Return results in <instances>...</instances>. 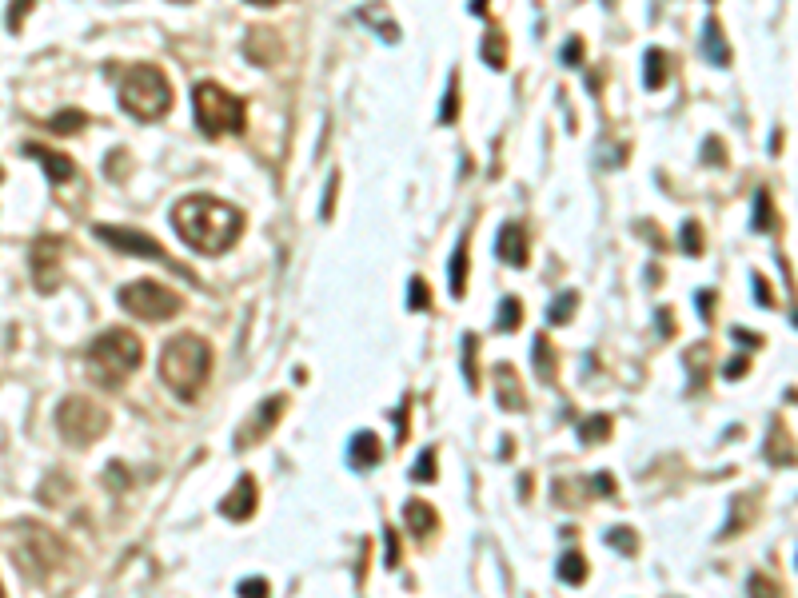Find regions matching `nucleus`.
Wrapping results in <instances>:
<instances>
[{
	"mask_svg": "<svg viewBox=\"0 0 798 598\" xmlns=\"http://www.w3.org/2000/svg\"><path fill=\"white\" fill-rule=\"evenodd\" d=\"M607 543H611L615 551H623V555H635V551H639V539H635L631 527H615V531H607Z\"/></svg>",
	"mask_w": 798,
	"mask_h": 598,
	"instance_id": "33",
	"label": "nucleus"
},
{
	"mask_svg": "<svg viewBox=\"0 0 798 598\" xmlns=\"http://www.w3.org/2000/svg\"><path fill=\"white\" fill-rule=\"evenodd\" d=\"M767 459H771V463H787V467H791V463H795V459H798V451H795V443H791V435H787V427H779V423L771 427V443H767Z\"/></svg>",
	"mask_w": 798,
	"mask_h": 598,
	"instance_id": "22",
	"label": "nucleus"
},
{
	"mask_svg": "<svg viewBox=\"0 0 798 598\" xmlns=\"http://www.w3.org/2000/svg\"><path fill=\"white\" fill-rule=\"evenodd\" d=\"M336 188H340V176L328 180V196H324V220H332V204H336Z\"/></svg>",
	"mask_w": 798,
	"mask_h": 598,
	"instance_id": "41",
	"label": "nucleus"
},
{
	"mask_svg": "<svg viewBox=\"0 0 798 598\" xmlns=\"http://www.w3.org/2000/svg\"><path fill=\"white\" fill-rule=\"evenodd\" d=\"M0 595H4V583H0Z\"/></svg>",
	"mask_w": 798,
	"mask_h": 598,
	"instance_id": "51",
	"label": "nucleus"
},
{
	"mask_svg": "<svg viewBox=\"0 0 798 598\" xmlns=\"http://www.w3.org/2000/svg\"><path fill=\"white\" fill-rule=\"evenodd\" d=\"M60 260H64V240L60 236H40L28 248V272H32V288L40 296H52L60 288Z\"/></svg>",
	"mask_w": 798,
	"mask_h": 598,
	"instance_id": "9",
	"label": "nucleus"
},
{
	"mask_svg": "<svg viewBox=\"0 0 798 598\" xmlns=\"http://www.w3.org/2000/svg\"><path fill=\"white\" fill-rule=\"evenodd\" d=\"M388 567H399V539H396V527H388Z\"/></svg>",
	"mask_w": 798,
	"mask_h": 598,
	"instance_id": "42",
	"label": "nucleus"
},
{
	"mask_svg": "<svg viewBox=\"0 0 798 598\" xmlns=\"http://www.w3.org/2000/svg\"><path fill=\"white\" fill-rule=\"evenodd\" d=\"M248 4H256V8H272V4H284V0H248Z\"/></svg>",
	"mask_w": 798,
	"mask_h": 598,
	"instance_id": "48",
	"label": "nucleus"
},
{
	"mask_svg": "<svg viewBox=\"0 0 798 598\" xmlns=\"http://www.w3.org/2000/svg\"><path fill=\"white\" fill-rule=\"evenodd\" d=\"M380 459H384V443H380V435H372V431H356V435H352V447H348V463H352L356 471H372Z\"/></svg>",
	"mask_w": 798,
	"mask_h": 598,
	"instance_id": "14",
	"label": "nucleus"
},
{
	"mask_svg": "<svg viewBox=\"0 0 798 598\" xmlns=\"http://www.w3.org/2000/svg\"><path fill=\"white\" fill-rule=\"evenodd\" d=\"M463 292H467V244H459L451 256V296L463 299Z\"/></svg>",
	"mask_w": 798,
	"mask_h": 598,
	"instance_id": "26",
	"label": "nucleus"
},
{
	"mask_svg": "<svg viewBox=\"0 0 798 598\" xmlns=\"http://www.w3.org/2000/svg\"><path fill=\"white\" fill-rule=\"evenodd\" d=\"M92 236L96 240H104L108 248H116V252H124V256H140V260H160V264H168V256H164V248L148 236V232H132V228H112V224H96L92 228Z\"/></svg>",
	"mask_w": 798,
	"mask_h": 598,
	"instance_id": "10",
	"label": "nucleus"
},
{
	"mask_svg": "<svg viewBox=\"0 0 798 598\" xmlns=\"http://www.w3.org/2000/svg\"><path fill=\"white\" fill-rule=\"evenodd\" d=\"M20 152H24V156H32V160H40V168H44V176H48L52 184H72V180H76V172H80L72 156L56 152V148H44V144H36V140H24V144H20Z\"/></svg>",
	"mask_w": 798,
	"mask_h": 598,
	"instance_id": "11",
	"label": "nucleus"
},
{
	"mask_svg": "<svg viewBox=\"0 0 798 598\" xmlns=\"http://www.w3.org/2000/svg\"><path fill=\"white\" fill-rule=\"evenodd\" d=\"M703 160H707V164H715V160L723 164V160H727V152H723V140H715V136H711V140H707V152H703Z\"/></svg>",
	"mask_w": 798,
	"mask_h": 598,
	"instance_id": "39",
	"label": "nucleus"
},
{
	"mask_svg": "<svg viewBox=\"0 0 798 598\" xmlns=\"http://www.w3.org/2000/svg\"><path fill=\"white\" fill-rule=\"evenodd\" d=\"M403 523H407V531H411L415 539H427V535L439 527V515L431 511V503H423V499H411V503L403 507Z\"/></svg>",
	"mask_w": 798,
	"mask_h": 598,
	"instance_id": "17",
	"label": "nucleus"
},
{
	"mask_svg": "<svg viewBox=\"0 0 798 598\" xmlns=\"http://www.w3.org/2000/svg\"><path fill=\"white\" fill-rule=\"evenodd\" d=\"M683 252L687 256H703V228L691 220V224H683Z\"/></svg>",
	"mask_w": 798,
	"mask_h": 598,
	"instance_id": "34",
	"label": "nucleus"
},
{
	"mask_svg": "<svg viewBox=\"0 0 798 598\" xmlns=\"http://www.w3.org/2000/svg\"><path fill=\"white\" fill-rule=\"evenodd\" d=\"M172 228L192 252L224 256L244 232V212L216 196H184L172 208Z\"/></svg>",
	"mask_w": 798,
	"mask_h": 598,
	"instance_id": "1",
	"label": "nucleus"
},
{
	"mask_svg": "<svg viewBox=\"0 0 798 598\" xmlns=\"http://www.w3.org/2000/svg\"><path fill=\"white\" fill-rule=\"evenodd\" d=\"M667 72H671L667 52H663V48H651L647 60H643V84H647V88H663V84H667Z\"/></svg>",
	"mask_w": 798,
	"mask_h": 598,
	"instance_id": "23",
	"label": "nucleus"
},
{
	"mask_svg": "<svg viewBox=\"0 0 798 598\" xmlns=\"http://www.w3.org/2000/svg\"><path fill=\"white\" fill-rule=\"evenodd\" d=\"M411 479H415V483H427V479H435V451H423V455L415 459V467H411Z\"/></svg>",
	"mask_w": 798,
	"mask_h": 598,
	"instance_id": "35",
	"label": "nucleus"
},
{
	"mask_svg": "<svg viewBox=\"0 0 798 598\" xmlns=\"http://www.w3.org/2000/svg\"><path fill=\"white\" fill-rule=\"evenodd\" d=\"M735 339H739V343H751V347H759V343H763V339H759V335H755V331H751V335H747V331H743V327H735Z\"/></svg>",
	"mask_w": 798,
	"mask_h": 598,
	"instance_id": "46",
	"label": "nucleus"
},
{
	"mask_svg": "<svg viewBox=\"0 0 798 598\" xmlns=\"http://www.w3.org/2000/svg\"><path fill=\"white\" fill-rule=\"evenodd\" d=\"M439 120H443V124L455 120V76H451V84H447V96H443V112H439Z\"/></svg>",
	"mask_w": 798,
	"mask_h": 598,
	"instance_id": "38",
	"label": "nucleus"
},
{
	"mask_svg": "<svg viewBox=\"0 0 798 598\" xmlns=\"http://www.w3.org/2000/svg\"><path fill=\"white\" fill-rule=\"evenodd\" d=\"M755 232H771L775 228V204H771V192H759L755 196V220H751Z\"/></svg>",
	"mask_w": 798,
	"mask_h": 598,
	"instance_id": "28",
	"label": "nucleus"
},
{
	"mask_svg": "<svg viewBox=\"0 0 798 598\" xmlns=\"http://www.w3.org/2000/svg\"><path fill=\"white\" fill-rule=\"evenodd\" d=\"M495 395H499V403H503L507 411H523V407H527V395H523L519 375H515L511 363H499V367H495Z\"/></svg>",
	"mask_w": 798,
	"mask_h": 598,
	"instance_id": "16",
	"label": "nucleus"
},
{
	"mask_svg": "<svg viewBox=\"0 0 798 598\" xmlns=\"http://www.w3.org/2000/svg\"><path fill=\"white\" fill-rule=\"evenodd\" d=\"M176 4H192V0H176Z\"/></svg>",
	"mask_w": 798,
	"mask_h": 598,
	"instance_id": "49",
	"label": "nucleus"
},
{
	"mask_svg": "<svg viewBox=\"0 0 798 598\" xmlns=\"http://www.w3.org/2000/svg\"><path fill=\"white\" fill-rule=\"evenodd\" d=\"M747 587H751V591H763V595H783V587H779V583H771V579H763V575H755Z\"/></svg>",
	"mask_w": 798,
	"mask_h": 598,
	"instance_id": "40",
	"label": "nucleus"
},
{
	"mask_svg": "<svg viewBox=\"0 0 798 598\" xmlns=\"http://www.w3.org/2000/svg\"><path fill=\"white\" fill-rule=\"evenodd\" d=\"M611 415H595V419H587L583 423V443H603L607 435H611Z\"/></svg>",
	"mask_w": 798,
	"mask_h": 598,
	"instance_id": "32",
	"label": "nucleus"
},
{
	"mask_svg": "<svg viewBox=\"0 0 798 598\" xmlns=\"http://www.w3.org/2000/svg\"><path fill=\"white\" fill-rule=\"evenodd\" d=\"M743 375H747V359L739 355V359H731V363H727V379H743Z\"/></svg>",
	"mask_w": 798,
	"mask_h": 598,
	"instance_id": "44",
	"label": "nucleus"
},
{
	"mask_svg": "<svg viewBox=\"0 0 798 598\" xmlns=\"http://www.w3.org/2000/svg\"><path fill=\"white\" fill-rule=\"evenodd\" d=\"M531 355H535V371H539V379H543V383H551V379H555V371H559V363H555V355H551V343H547V335H535V343H531Z\"/></svg>",
	"mask_w": 798,
	"mask_h": 598,
	"instance_id": "24",
	"label": "nucleus"
},
{
	"mask_svg": "<svg viewBox=\"0 0 798 598\" xmlns=\"http://www.w3.org/2000/svg\"><path fill=\"white\" fill-rule=\"evenodd\" d=\"M0 184H4V168H0Z\"/></svg>",
	"mask_w": 798,
	"mask_h": 598,
	"instance_id": "50",
	"label": "nucleus"
},
{
	"mask_svg": "<svg viewBox=\"0 0 798 598\" xmlns=\"http://www.w3.org/2000/svg\"><path fill=\"white\" fill-rule=\"evenodd\" d=\"M407 307H411V311H427V307H431V296H427V284H423L419 276L411 280V292H407Z\"/></svg>",
	"mask_w": 798,
	"mask_h": 598,
	"instance_id": "36",
	"label": "nucleus"
},
{
	"mask_svg": "<svg viewBox=\"0 0 798 598\" xmlns=\"http://www.w3.org/2000/svg\"><path fill=\"white\" fill-rule=\"evenodd\" d=\"M703 52H707V60L711 64H731V48H727V40H723V32H719V20H707V32H703Z\"/></svg>",
	"mask_w": 798,
	"mask_h": 598,
	"instance_id": "19",
	"label": "nucleus"
},
{
	"mask_svg": "<svg viewBox=\"0 0 798 598\" xmlns=\"http://www.w3.org/2000/svg\"><path fill=\"white\" fill-rule=\"evenodd\" d=\"M483 60H487L495 72L507 68V40H503V32H487V36H483Z\"/></svg>",
	"mask_w": 798,
	"mask_h": 598,
	"instance_id": "25",
	"label": "nucleus"
},
{
	"mask_svg": "<svg viewBox=\"0 0 798 598\" xmlns=\"http://www.w3.org/2000/svg\"><path fill=\"white\" fill-rule=\"evenodd\" d=\"M555 575H559V583H567V587H583V583H587V559H583L579 551H567V555L559 559Z\"/></svg>",
	"mask_w": 798,
	"mask_h": 598,
	"instance_id": "21",
	"label": "nucleus"
},
{
	"mask_svg": "<svg viewBox=\"0 0 798 598\" xmlns=\"http://www.w3.org/2000/svg\"><path fill=\"white\" fill-rule=\"evenodd\" d=\"M192 104H196V124L204 136L220 140V136H232V132H244V100L232 96L228 88L212 84V80H200L196 92H192Z\"/></svg>",
	"mask_w": 798,
	"mask_h": 598,
	"instance_id": "5",
	"label": "nucleus"
},
{
	"mask_svg": "<svg viewBox=\"0 0 798 598\" xmlns=\"http://www.w3.org/2000/svg\"><path fill=\"white\" fill-rule=\"evenodd\" d=\"M84 128H88V116L80 108H60L56 116H48V132H56V136H76Z\"/></svg>",
	"mask_w": 798,
	"mask_h": 598,
	"instance_id": "20",
	"label": "nucleus"
},
{
	"mask_svg": "<svg viewBox=\"0 0 798 598\" xmlns=\"http://www.w3.org/2000/svg\"><path fill=\"white\" fill-rule=\"evenodd\" d=\"M112 415L104 403L88 399V395H68L60 407H56V431L72 443V447H92L104 431H108Z\"/></svg>",
	"mask_w": 798,
	"mask_h": 598,
	"instance_id": "6",
	"label": "nucleus"
},
{
	"mask_svg": "<svg viewBox=\"0 0 798 598\" xmlns=\"http://www.w3.org/2000/svg\"><path fill=\"white\" fill-rule=\"evenodd\" d=\"M240 595H268V583L264 579H248V583H240Z\"/></svg>",
	"mask_w": 798,
	"mask_h": 598,
	"instance_id": "43",
	"label": "nucleus"
},
{
	"mask_svg": "<svg viewBox=\"0 0 798 598\" xmlns=\"http://www.w3.org/2000/svg\"><path fill=\"white\" fill-rule=\"evenodd\" d=\"M519 319H523V303L515 296H507L499 303V315H495V331H515L519 327Z\"/></svg>",
	"mask_w": 798,
	"mask_h": 598,
	"instance_id": "27",
	"label": "nucleus"
},
{
	"mask_svg": "<svg viewBox=\"0 0 798 598\" xmlns=\"http://www.w3.org/2000/svg\"><path fill=\"white\" fill-rule=\"evenodd\" d=\"M475 355H479V339H475V335H463V375H467V387H471V391H479Z\"/></svg>",
	"mask_w": 798,
	"mask_h": 598,
	"instance_id": "30",
	"label": "nucleus"
},
{
	"mask_svg": "<svg viewBox=\"0 0 798 598\" xmlns=\"http://www.w3.org/2000/svg\"><path fill=\"white\" fill-rule=\"evenodd\" d=\"M16 531V527H12ZM12 555H16V563H20V571L36 583V579H44L60 559H64V547H60V539L56 535H48V531H40V527H32V523H24L20 531H16V543H12Z\"/></svg>",
	"mask_w": 798,
	"mask_h": 598,
	"instance_id": "7",
	"label": "nucleus"
},
{
	"mask_svg": "<svg viewBox=\"0 0 798 598\" xmlns=\"http://www.w3.org/2000/svg\"><path fill=\"white\" fill-rule=\"evenodd\" d=\"M575 303H579V292H563L559 299H551V307H547V323H571Z\"/></svg>",
	"mask_w": 798,
	"mask_h": 598,
	"instance_id": "29",
	"label": "nucleus"
},
{
	"mask_svg": "<svg viewBox=\"0 0 798 598\" xmlns=\"http://www.w3.org/2000/svg\"><path fill=\"white\" fill-rule=\"evenodd\" d=\"M116 100L136 120H160L172 108V84H168L164 68H156V64H132L120 76Z\"/></svg>",
	"mask_w": 798,
	"mask_h": 598,
	"instance_id": "4",
	"label": "nucleus"
},
{
	"mask_svg": "<svg viewBox=\"0 0 798 598\" xmlns=\"http://www.w3.org/2000/svg\"><path fill=\"white\" fill-rule=\"evenodd\" d=\"M284 403H288L284 395H276V399H264V403H260V415H256V419L244 427V439H236V447H252V443H260V439H264V431H268V427H272V423L284 415Z\"/></svg>",
	"mask_w": 798,
	"mask_h": 598,
	"instance_id": "15",
	"label": "nucleus"
},
{
	"mask_svg": "<svg viewBox=\"0 0 798 598\" xmlns=\"http://www.w3.org/2000/svg\"><path fill=\"white\" fill-rule=\"evenodd\" d=\"M120 307L128 311V315H136V319H144V323H164V319H172L184 303L176 292H168V288H160L156 280H140V284H128V288H120Z\"/></svg>",
	"mask_w": 798,
	"mask_h": 598,
	"instance_id": "8",
	"label": "nucleus"
},
{
	"mask_svg": "<svg viewBox=\"0 0 798 598\" xmlns=\"http://www.w3.org/2000/svg\"><path fill=\"white\" fill-rule=\"evenodd\" d=\"M220 511H224V519H232V523H244V519H252V511H256V479L252 475H244L232 491H228V499L220 503Z\"/></svg>",
	"mask_w": 798,
	"mask_h": 598,
	"instance_id": "12",
	"label": "nucleus"
},
{
	"mask_svg": "<svg viewBox=\"0 0 798 598\" xmlns=\"http://www.w3.org/2000/svg\"><path fill=\"white\" fill-rule=\"evenodd\" d=\"M208 371H212V347L208 339L184 331L176 339H168L164 355H160V379L172 395H180L184 403H192L200 395V387L208 383Z\"/></svg>",
	"mask_w": 798,
	"mask_h": 598,
	"instance_id": "2",
	"label": "nucleus"
},
{
	"mask_svg": "<svg viewBox=\"0 0 798 598\" xmlns=\"http://www.w3.org/2000/svg\"><path fill=\"white\" fill-rule=\"evenodd\" d=\"M711 303H715L711 292H699V311H703V319H711Z\"/></svg>",
	"mask_w": 798,
	"mask_h": 598,
	"instance_id": "47",
	"label": "nucleus"
},
{
	"mask_svg": "<svg viewBox=\"0 0 798 598\" xmlns=\"http://www.w3.org/2000/svg\"><path fill=\"white\" fill-rule=\"evenodd\" d=\"M244 52H248V60H252V64H272V60L280 56V40H276L268 28H256V32H248V44H244Z\"/></svg>",
	"mask_w": 798,
	"mask_h": 598,
	"instance_id": "18",
	"label": "nucleus"
},
{
	"mask_svg": "<svg viewBox=\"0 0 798 598\" xmlns=\"http://www.w3.org/2000/svg\"><path fill=\"white\" fill-rule=\"evenodd\" d=\"M579 60H583V40H579V36H571V40L563 44V64H571V68H575Z\"/></svg>",
	"mask_w": 798,
	"mask_h": 598,
	"instance_id": "37",
	"label": "nucleus"
},
{
	"mask_svg": "<svg viewBox=\"0 0 798 598\" xmlns=\"http://www.w3.org/2000/svg\"><path fill=\"white\" fill-rule=\"evenodd\" d=\"M751 284H755V299H759L763 307H771V292H767V280H763V276H755Z\"/></svg>",
	"mask_w": 798,
	"mask_h": 598,
	"instance_id": "45",
	"label": "nucleus"
},
{
	"mask_svg": "<svg viewBox=\"0 0 798 598\" xmlns=\"http://www.w3.org/2000/svg\"><path fill=\"white\" fill-rule=\"evenodd\" d=\"M36 8V0H8V12H4V28L8 32H20L24 28V16Z\"/></svg>",
	"mask_w": 798,
	"mask_h": 598,
	"instance_id": "31",
	"label": "nucleus"
},
{
	"mask_svg": "<svg viewBox=\"0 0 798 598\" xmlns=\"http://www.w3.org/2000/svg\"><path fill=\"white\" fill-rule=\"evenodd\" d=\"M84 363H88V371L100 387H120L144 363V343L128 327H108L88 343Z\"/></svg>",
	"mask_w": 798,
	"mask_h": 598,
	"instance_id": "3",
	"label": "nucleus"
},
{
	"mask_svg": "<svg viewBox=\"0 0 798 598\" xmlns=\"http://www.w3.org/2000/svg\"><path fill=\"white\" fill-rule=\"evenodd\" d=\"M499 260L511 268H527V232L519 224H503L499 228V244H495Z\"/></svg>",
	"mask_w": 798,
	"mask_h": 598,
	"instance_id": "13",
	"label": "nucleus"
}]
</instances>
